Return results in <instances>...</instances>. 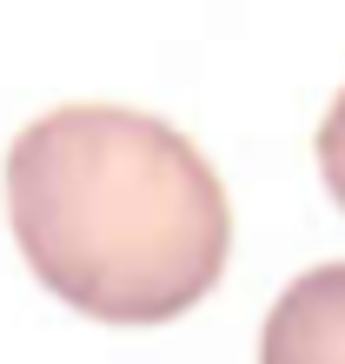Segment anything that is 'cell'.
Wrapping results in <instances>:
<instances>
[{"mask_svg": "<svg viewBox=\"0 0 345 364\" xmlns=\"http://www.w3.org/2000/svg\"><path fill=\"white\" fill-rule=\"evenodd\" d=\"M7 219L34 278L100 325H166L220 285L232 205L180 126L60 106L7 146Z\"/></svg>", "mask_w": 345, "mask_h": 364, "instance_id": "6da1fadb", "label": "cell"}, {"mask_svg": "<svg viewBox=\"0 0 345 364\" xmlns=\"http://www.w3.org/2000/svg\"><path fill=\"white\" fill-rule=\"evenodd\" d=\"M259 364H345V259L299 272L259 331Z\"/></svg>", "mask_w": 345, "mask_h": 364, "instance_id": "7a4b0ae2", "label": "cell"}, {"mask_svg": "<svg viewBox=\"0 0 345 364\" xmlns=\"http://www.w3.org/2000/svg\"><path fill=\"white\" fill-rule=\"evenodd\" d=\"M319 173H326V192L339 199V212H345V87H339V100H332V113L319 119Z\"/></svg>", "mask_w": 345, "mask_h": 364, "instance_id": "3957f363", "label": "cell"}]
</instances>
